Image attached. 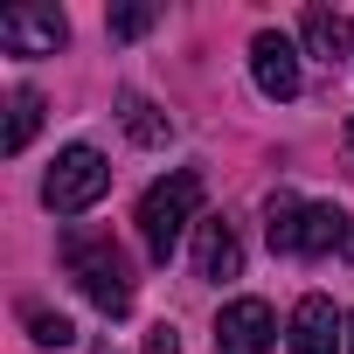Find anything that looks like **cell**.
Segmentation results:
<instances>
[{
  "label": "cell",
  "mask_w": 354,
  "mask_h": 354,
  "mask_svg": "<svg viewBox=\"0 0 354 354\" xmlns=\"http://www.w3.org/2000/svg\"><path fill=\"white\" fill-rule=\"evenodd\" d=\"M195 209H202V174L195 167H174L167 181H153L139 195V243H146L153 264L174 257V243H181V230L195 223Z\"/></svg>",
  "instance_id": "obj_1"
},
{
  "label": "cell",
  "mask_w": 354,
  "mask_h": 354,
  "mask_svg": "<svg viewBox=\"0 0 354 354\" xmlns=\"http://www.w3.org/2000/svg\"><path fill=\"white\" fill-rule=\"evenodd\" d=\"M264 236H271L278 257H326V250L347 243V216L326 209V202L306 209L299 195H271L264 202Z\"/></svg>",
  "instance_id": "obj_2"
},
{
  "label": "cell",
  "mask_w": 354,
  "mask_h": 354,
  "mask_svg": "<svg viewBox=\"0 0 354 354\" xmlns=\"http://www.w3.org/2000/svg\"><path fill=\"white\" fill-rule=\"evenodd\" d=\"M104 188H111V160H104L97 146H63L56 167L42 174V202H49V216H84V209L104 202Z\"/></svg>",
  "instance_id": "obj_3"
},
{
  "label": "cell",
  "mask_w": 354,
  "mask_h": 354,
  "mask_svg": "<svg viewBox=\"0 0 354 354\" xmlns=\"http://www.w3.org/2000/svg\"><path fill=\"white\" fill-rule=\"evenodd\" d=\"M70 271H77V285L97 313H111V319L132 313V271H125L118 243H70Z\"/></svg>",
  "instance_id": "obj_4"
},
{
  "label": "cell",
  "mask_w": 354,
  "mask_h": 354,
  "mask_svg": "<svg viewBox=\"0 0 354 354\" xmlns=\"http://www.w3.org/2000/svg\"><path fill=\"white\" fill-rule=\"evenodd\" d=\"M63 42H70V15L63 8L21 0V8L0 15V49H8V56H56Z\"/></svg>",
  "instance_id": "obj_5"
},
{
  "label": "cell",
  "mask_w": 354,
  "mask_h": 354,
  "mask_svg": "<svg viewBox=\"0 0 354 354\" xmlns=\"http://www.w3.org/2000/svg\"><path fill=\"white\" fill-rule=\"evenodd\" d=\"M271 340H278V313L264 299H230L223 306V319H216L223 354H271Z\"/></svg>",
  "instance_id": "obj_6"
},
{
  "label": "cell",
  "mask_w": 354,
  "mask_h": 354,
  "mask_svg": "<svg viewBox=\"0 0 354 354\" xmlns=\"http://www.w3.org/2000/svg\"><path fill=\"white\" fill-rule=\"evenodd\" d=\"M250 77H257V91H264L271 104L299 97V42L278 35V28H264V35L250 42Z\"/></svg>",
  "instance_id": "obj_7"
},
{
  "label": "cell",
  "mask_w": 354,
  "mask_h": 354,
  "mask_svg": "<svg viewBox=\"0 0 354 354\" xmlns=\"http://www.w3.org/2000/svg\"><path fill=\"white\" fill-rule=\"evenodd\" d=\"M347 347V319L333 313L326 292H306L292 313V354H340Z\"/></svg>",
  "instance_id": "obj_8"
},
{
  "label": "cell",
  "mask_w": 354,
  "mask_h": 354,
  "mask_svg": "<svg viewBox=\"0 0 354 354\" xmlns=\"http://www.w3.org/2000/svg\"><path fill=\"white\" fill-rule=\"evenodd\" d=\"M195 271H202V278H216V285L243 271V243H236V223H223V216L195 223Z\"/></svg>",
  "instance_id": "obj_9"
},
{
  "label": "cell",
  "mask_w": 354,
  "mask_h": 354,
  "mask_svg": "<svg viewBox=\"0 0 354 354\" xmlns=\"http://www.w3.org/2000/svg\"><path fill=\"white\" fill-rule=\"evenodd\" d=\"M306 49L313 56H354V15H340V8H313L306 15Z\"/></svg>",
  "instance_id": "obj_10"
},
{
  "label": "cell",
  "mask_w": 354,
  "mask_h": 354,
  "mask_svg": "<svg viewBox=\"0 0 354 354\" xmlns=\"http://www.w3.org/2000/svg\"><path fill=\"white\" fill-rule=\"evenodd\" d=\"M35 132H42V91L15 84V91H8V132H0V153H28Z\"/></svg>",
  "instance_id": "obj_11"
},
{
  "label": "cell",
  "mask_w": 354,
  "mask_h": 354,
  "mask_svg": "<svg viewBox=\"0 0 354 354\" xmlns=\"http://www.w3.org/2000/svg\"><path fill=\"white\" fill-rule=\"evenodd\" d=\"M118 118H125V132H132L139 146H167V139H174V118H167L160 104H146L139 91H125V97H118Z\"/></svg>",
  "instance_id": "obj_12"
},
{
  "label": "cell",
  "mask_w": 354,
  "mask_h": 354,
  "mask_svg": "<svg viewBox=\"0 0 354 354\" xmlns=\"http://www.w3.org/2000/svg\"><path fill=\"white\" fill-rule=\"evenodd\" d=\"M28 340L35 347H77V326L63 313H28Z\"/></svg>",
  "instance_id": "obj_13"
},
{
  "label": "cell",
  "mask_w": 354,
  "mask_h": 354,
  "mask_svg": "<svg viewBox=\"0 0 354 354\" xmlns=\"http://www.w3.org/2000/svg\"><path fill=\"white\" fill-rule=\"evenodd\" d=\"M160 21V8H146V0H132V8H111V35L118 42H132V35H146Z\"/></svg>",
  "instance_id": "obj_14"
},
{
  "label": "cell",
  "mask_w": 354,
  "mask_h": 354,
  "mask_svg": "<svg viewBox=\"0 0 354 354\" xmlns=\"http://www.w3.org/2000/svg\"><path fill=\"white\" fill-rule=\"evenodd\" d=\"M139 354H181V333H174V326H153V333H146V347H139Z\"/></svg>",
  "instance_id": "obj_15"
},
{
  "label": "cell",
  "mask_w": 354,
  "mask_h": 354,
  "mask_svg": "<svg viewBox=\"0 0 354 354\" xmlns=\"http://www.w3.org/2000/svg\"><path fill=\"white\" fill-rule=\"evenodd\" d=\"M347 354H354V313H347Z\"/></svg>",
  "instance_id": "obj_16"
},
{
  "label": "cell",
  "mask_w": 354,
  "mask_h": 354,
  "mask_svg": "<svg viewBox=\"0 0 354 354\" xmlns=\"http://www.w3.org/2000/svg\"><path fill=\"white\" fill-rule=\"evenodd\" d=\"M347 153H354V118H347Z\"/></svg>",
  "instance_id": "obj_17"
}]
</instances>
